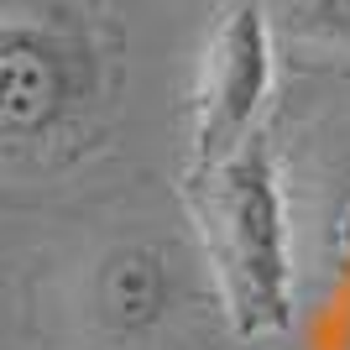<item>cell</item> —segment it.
Segmentation results:
<instances>
[{
    "mask_svg": "<svg viewBox=\"0 0 350 350\" xmlns=\"http://www.w3.org/2000/svg\"><path fill=\"white\" fill-rule=\"evenodd\" d=\"M193 219L230 329L241 340L282 335L293 324V246L282 183L262 136L209 173H193Z\"/></svg>",
    "mask_w": 350,
    "mask_h": 350,
    "instance_id": "6da1fadb",
    "label": "cell"
},
{
    "mask_svg": "<svg viewBox=\"0 0 350 350\" xmlns=\"http://www.w3.org/2000/svg\"><path fill=\"white\" fill-rule=\"evenodd\" d=\"M272 89V31L262 0H225L204 42L199 89H193V173L251 142V126Z\"/></svg>",
    "mask_w": 350,
    "mask_h": 350,
    "instance_id": "7a4b0ae2",
    "label": "cell"
},
{
    "mask_svg": "<svg viewBox=\"0 0 350 350\" xmlns=\"http://www.w3.org/2000/svg\"><path fill=\"white\" fill-rule=\"evenodd\" d=\"M79 94V47L27 21L0 31V131L11 142L47 136Z\"/></svg>",
    "mask_w": 350,
    "mask_h": 350,
    "instance_id": "3957f363",
    "label": "cell"
},
{
    "mask_svg": "<svg viewBox=\"0 0 350 350\" xmlns=\"http://www.w3.org/2000/svg\"><path fill=\"white\" fill-rule=\"evenodd\" d=\"M167 293H173V282H167L162 251L131 241V246H116L94 272V314L110 329L131 335V329H146V324L162 319Z\"/></svg>",
    "mask_w": 350,
    "mask_h": 350,
    "instance_id": "277c9868",
    "label": "cell"
},
{
    "mask_svg": "<svg viewBox=\"0 0 350 350\" xmlns=\"http://www.w3.org/2000/svg\"><path fill=\"white\" fill-rule=\"evenodd\" d=\"M304 31L324 42H350V0H304Z\"/></svg>",
    "mask_w": 350,
    "mask_h": 350,
    "instance_id": "5b68a950",
    "label": "cell"
},
{
    "mask_svg": "<svg viewBox=\"0 0 350 350\" xmlns=\"http://www.w3.org/2000/svg\"><path fill=\"white\" fill-rule=\"evenodd\" d=\"M335 235H340V256L350 262V189H345V199H340V215H335Z\"/></svg>",
    "mask_w": 350,
    "mask_h": 350,
    "instance_id": "8992f818",
    "label": "cell"
}]
</instances>
